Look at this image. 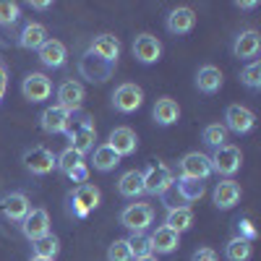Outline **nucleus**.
<instances>
[{
    "mask_svg": "<svg viewBox=\"0 0 261 261\" xmlns=\"http://www.w3.org/2000/svg\"><path fill=\"white\" fill-rule=\"evenodd\" d=\"M81 165H86V162H84V154H79V151L71 149V146L63 149L60 154L55 157V167L63 172V175H68V172H73V170L81 167Z\"/></svg>",
    "mask_w": 261,
    "mask_h": 261,
    "instance_id": "32",
    "label": "nucleus"
},
{
    "mask_svg": "<svg viewBox=\"0 0 261 261\" xmlns=\"http://www.w3.org/2000/svg\"><path fill=\"white\" fill-rule=\"evenodd\" d=\"M193 225V212L188 206H170L167 217H165V227H170L172 232H186Z\"/></svg>",
    "mask_w": 261,
    "mask_h": 261,
    "instance_id": "28",
    "label": "nucleus"
},
{
    "mask_svg": "<svg viewBox=\"0 0 261 261\" xmlns=\"http://www.w3.org/2000/svg\"><path fill=\"white\" fill-rule=\"evenodd\" d=\"M32 261H53V258H39V256H32Z\"/></svg>",
    "mask_w": 261,
    "mask_h": 261,
    "instance_id": "46",
    "label": "nucleus"
},
{
    "mask_svg": "<svg viewBox=\"0 0 261 261\" xmlns=\"http://www.w3.org/2000/svg\"><path fill=\"white\" fill-rule=\"evenodd\" d=\"M134 58L144 65H151L162 58V42L154 34H139L134 39Z\"/></svg>",
    "mask_w": 261,
    "mask_h": 261,
    "instance_id": "14",
    "label": "nucleus"
},
{
    "mask_svg": "<svg viewBox=\"0 0 261 261\" xmlns=\"http://www.w3.org/2000/svg\"><path fill=\"white\" fill-rule=\"evenodd\" d=\"M107 146H110L118 157H130V154L139 149V136H136L134 128L120 125V128H115L113 134H110V139H107Z\"/></svg>",
    "mask_w": 261,
    "mask_h": 261,
    "instance_id": "13",
    "label": "nucleus"
},
{
    "mask_svg": "<svg viewBox=\"0 0 261 261\" xmlns=\"http://www.w3.org/2000/svg\"><path fill=\"white\" fill-rule=\"evenodd\" d=\"M68 178L73 180V183H86V180H89V167H86V165H81V167H76L73 172H68Z\"/></svg>",
    "mask_w": 261,
    "mask_h": 261,
    "instance_id": "40",
    "label": "nucleus"
},
{
    "mask_svg": "<svg viewBox=\"0 0 261 261\" xmlns=\"http://www.w3.org/2000/svg\"><path fill=\"white\" fill-rule=\"evenodd\" d=\"M65 136H68V141H71V149H76L79 154L92 151L94 149V141H97V128L92 123V115L86 113V110H73L68 115Z\"/></svg>",
    "mask_w": 261,
    "mask_h": 261,
    "instance_id": "1",
    "label": "nucleus"
},
{
    "mask_svg": "<svg viewBox=\"0 0 261 261\" xmlns=\"http://www.w3.org/2000/svg\"><path fill=\"white\" fill-rule=\"evenodd\" d=\"M21 232H24L32 243L50 235V214L45 209H29V214L21 220Z\"/></svg>",
    "mask_w": 261,
    "mask_h": 261,
    "instance_id": "12",
    "label": "nucleus"
},
{
    "mask_svg": "<svg viewBox=\"0 0 261 261\" xmlns=\"http://www.w3.org/2000/svg\"><path fill=\"white\" fill-rule=\"evenodd\" d=\"M175 183V175L172 170L162 162L151 165L144 170V193H151V196H167V191Z\"/></svg>",
    "mask_w": 261,
    "mask_h": 261,
    "instance_id": "4",
    "label": "nucleus"
},
{
    "mask_svg": "<svg viewBox=\"0 0 261 261\" xmlns=\"http://www.w3.org/2000/svg\"><path fill=\"white\" fill-rule=\"evenodd\" d=\"M107 261H134V256H130V251H128V241H125V238H118V241L107 248Z\"/></svg>",
    "mask_w": 261,
    "mask_h": 261,
    "instance_id": "38",
    "label": "nucleus"
},
{
    "mask_svg": "<svg viewBox=\"0 0 261 261\" xmlns=\"http://www.w3.org/2000/svg\"><path fill=\"white\" fill-rule=\"evenodd\" d=\"M29 199L24 193H8L6 199H3V214L8 217L11 222H21L24 217L29 214Z\"/></svg>",
    "mask_w": 261,
    "mask_h": 261,
    "instance_id": "26",
    "label": "nucleus"
},
{
    "mask_svg": "<svg viewBox=\"0 0 261 261\" xmlns=\"http://www.w3.org/2000/svg\"><path fill=\"white\" fill-rule=\"evenodd\" d=\"M151 118H154V123H157V125L167 128V125H172V123H178V118H180V107H178V102H175V99H170V97H160V99L154 102Z\"/></svg>",
    "mask_w": 261,
    "mask_h": 261,
    "instance_id": "25",
    "label": "nucleus"
},
{
    "mask_svg": "<svg viewBox=\"0 0 261 261\" xmlns=\"http://www.w3.org/2000/svg\"><path fill=\"white\" fill-rule=\"evenodd\" d=\"M222 71L217 65H201L199 73H196V89L204 94H217L222 89Z\"/></svg>",
    "mask_w": 261,
    "mask_h": 261,
    "instance_id": "24",
    "label": "nucleus"
},
{
    "mask_svg": "<svg viewBox=\"0 0 261 261\" xmlns=\"http://www.w3.org/2000/svg\"><path fill=\"white\" fill-rule=\"evenodd\" d=\"M172 188H178V196L183 201H199L201 196H204V191H206V186L201 183V180H191V178H178L175 183H172Z\"/></svg>",
    "mask_w": 261,
    "mask_h": 261,
    "instance_id": "30",
    "label": "nucleus"
},
{
    "mask_svg": "<svg viewBox=\"0 0 261 261\" xmlns=\"http://www.w3.org/2000/svg\"><path fill=\"white\" fill-rule=\"evenodd\" d=\"M84 97H86V92L76 79H68L58 86V107H63V110H68V113L81 110Z\"/></svg>",
    "mask_w": 261,
    "mask_h": 261,
    "instance_id": "15",
    "label": "nucleus"
},
{
    "mask_svg": "<svg viewBox=\"0 0 261 261\" xmlns=\"http://www.w3.org/2000/svg\"><path fill=\"white\" fill-rule=\"evenodd\" d=\"M165 27H167V32L170 34H188V32H193V27H196V13L191 11V8H186V6H180V8H172L170 11V16H167V21H165Z\"/></svg>",
    "mask_w": 261,
    "mask_h": 261,
    "instance_id": "19",
    "label": "nucleus"
},
{
    "mask_svg": "<svg viewBox=\"0 0 261 261\" xmlns=\"http://www.w3.org/2000/svg\"><path fill=\"white\" fill-rule=\"evenodd\" d=\"M128 241V251L134 258H144V256H151V243H149V235L146 232H134Z\"/></svg>",
    "mask_w": 261,
    "mask_h": 261,
    "instance_id": "35",
    "label": "nucleus"
},
{
    "mask_svg": "<svg viewBox=\"0 0 261 261\" xmlns=\"http://www.w3.org/2000/svg\"><path fill=\"white\" fill-rule=\"evenodd\" d=\"M68 110H63V107H58V105H53V107H47V110H42V115H39V125H42V130L45 134H65V125H68Z\"/></svg>",
    "mask_w": 261,
    "mask_h": 261,
    "instance_id": "20",
    "label": "nucleus"
},
{
    "mask_svg": "<svg viewBox=\"0 0 261 261\" xmlns=\"http://www.w3.org/2000/svg\"><path fill=\"white\" fill-rule=\"evenodd\" d=\"M256 125V115L243 105H230L225 110V128L232 130V134L243 136V134H251Z\"/></svg>",
    "mask_w": 261,
    "mask_h": 261,
    "instance_id": "10",
    "label": "nucleus"
},
{
    "mask_svg": "<svg viewBox=\"0 0 261 261\" xmlns=\"http://www.w3.org/2000/svg\"><path fill=\"white\" fill-rule=\"evenodd\" d=\"M238 8H241V11H253L258 3H256V0H243V3H235Z\"/></svg>",
    "mask_w": 261,
    "mask_h": 261,
    "instance_id": "44",
    "label": "nucleus"
},
{
    "mask_svg": "<svg viewBox=\"0 0 261 261\" xmlns=\"http://www.w3.org/2000/svg\"><path fill=\"white\" fill-rule=\"evenodd\" d=\"M193 261H217V253L212 248H199L193 253Z\"/></svg>",
    "mask_w": 261,
    "mask_h": 261,
    "instance_id": "42",
    "label": "nucleus"
},
{
    "mask_svg": "<svg viewBox=\"0 0 261 261\" xmlns=\"http://www.w3.org/2000/svg\"><path fill=\"white\" fill-rule=\"evenodd\" d=\"M113 71H115V65L99 60V58L92 55L89 50H86V53L81 55V60H79V73H81L86 81H92V84H105L107 79L113 76Z\"/></svg>",
    "mask_w": 261,
    "mask_h": 261,
    "instance_id": "7",
    "label": "nucleus"
},
{
    "mask_svg": "<svg viewBox=\"0 0 261 261\" xmlns=\"http://www.w3.org/2000/svg\"><path fill=\"white\" fill-rule=\"evenodd\" d=\"M21 94L27 102H45L53 94V81L45 73H29L21 81Z\"/></svg>",
    "mask_w": 261,
    "mask_h": 261,
    "instance_id": "11",
    "label": "nucleus"
},
{
    "mask_svg": "<svg viewBox=\"0 0 261 261\" xmlns=\"http://www.w3.org/2000/svg\"><path fill=\"white\" fill-rule=\"evenodd\" d=\"M24 167L32 172V175H47V172L55 170V154L47 149V146H32L24 151V157H21Z\"/></svg>",
    "mask_w": 261,
    "mask_h": 261,
    "instance_id": "8",
    "label": "nucleus"
},
{
    "mask_svg": "<svg viewBox=\"0 0 261 261\" xmlns=\"http://www.w3.org/2000/svg\"><path fill=\"white\" fill-rule=\"evenodd\" d=\"M21 18V6L18 3H11V0H0V32L3 29H11L18 24Z\"/></svg>",
    "mask_w": 261,
    "mask_h": 261,
    "instance_id": "33",
    "label": "nucleus"
},
{
    "mask_svg": "<svg viewBox=\"0 0 261 261\" xmlns=\"http://www.w3.org/2000/svg\"><path fill=\"white\" fill-rule=\"evenodd\" d=\"M212 175V162L201 151H188L180 160V178H191V180H206Z\"/></svg>",
    "mask_w": 261,
    "mask_h": 261,
    "instance_id": "9",
    "label": "nucleus"
},
{
    "mask_svg": "<svg viewBox=\"0 0 261 261\" xmlns=\"http://www.w3.org/2000/svg\"><path fill=\"white\" fill-rule=\"evenodd\" d=\"M102 201V191L92 183H81L73 188V193L68 196V204H71V212L73 217H79V220H84V217H89Z\"/></svg>",
    "mask_w": 261,
    "mask_h": 261,
    "instance_id": "2",
    "label": "nucleus"
},
{
    "mask_svg": "<svg viewBox=\"0 0 261 261\" xmlns=\"http://www.w3.org/2000/svg\"><path fill=\"white\" fill-rule=\"evenodd\" d=\"M34 11H47V8H53V3H50V0H32V3H29Z\"/></svg>",
    "mask_w": 261,
    "mask_h": 261,
    "instance_id": "43",
    "label": "nucleus"
},
{
    "mask_svg": "<svg viewBox=\"0 0 261 261\" xmlns=\"http://www.w3.org/2000/svg\"><path fill=\"white\" fill-rule=\"evenodd\" d=\"M118 191L125 199H136L144 193V170H128L118 180Z\"/></svg>",
    "mask_w": 261,
    "mask_h": 261,
    "instance_id": "27",
    "label": "nucleus"
},
{
    "mask_svg": "<svg viewBox=\"0 0 261 261\" xmlns=\"http://www.w3.org/2000/svg\"><path fill=\"white\" fill-rule=\"evenodd\" d=\"M92 165H94V170H99V172H110V170H115L118 165H120V157L115 154V151L107 146V144H102V146H97L94 149V154H92Z\"/></svg>",
    "mask_w": 261,
    "mask_h": 261,
    "instance_id": "29",
    "label": "nucleus"
},
{
    "mask_svg": "<svg viewBox=\"0 0 261 261\" xmlns=\"http://www.w3.org/2000/svg\"><path fill=\"white\" fill-rule=\"evenodd\" d=\"M241 81H243V86H248L251 92L261 89V63H258V60H251V63L246 65L243 73H241Z\"/></svg>",
    "mask_w": 261,
    "mask_h": 261,
    "instance_id": "37",
    "label": "nucleus"
},
{
    "mask_svg": "<svg viewBox=\"0 0 261 261\" xmlns=\"http://www.w3.org/2000/svg\"><path fill=\"white\" fill-rule=\"evenodd\" d=\"M134 261H157V256H144V258H134Z\"/></svg>",
    "mask_w": 261,
    "mask_h": 261,
    "instance_id": "45",
    "label": "nucleus"
},
{
    "mask_svg": "<svg viewBox=\"0 0 261 261\" xmlns=\"http://www.w3.org/2000/svg\"><path fill=\"white\" fill-rule=\"evenodd\" d=\"M141 105H144V89L136 86V84H130V81L120 84L118 89L113 92V107L118 113H123V115L136 113Z\"/></svg>",
    "mask_w": 261,
    "mask_h": 261,
    "instance_id": "5",
    "label": "nucleus"
},
{
    "mask_svg": "<svg viewBox=\"0 0 261 261\" xmlns=\"http://www.w3.org/2000/svg\"><path fill=\"white\" fill-rule=\"evenodd\" d=\"M201 141H204L206 146H212V149L225 146V144H227V128L220 125V123L206 125V128H204V134H201Z\"/></svg>",
    "mask_w": 261,
    "mask_h": 261,
    "instance_id": "34",
    "label": "nucleus"
},
{
    "mask_svg": "<svg viewBox=\"0 0 261 261\" xmlns=\"http://www.w3.org/2000/svg\"><path fill=\"white\" fill-rule=\"evenodd\" d=\"M258 50H261V37H258L256 29L241 32L235 37V42H232V55L241 58V60H256Z\"/></svg>",
    "mask_w": 261,
    "mask_h": 261,
    "instance_id": "17",
    "label": "nucleus"
},
{
    "mask_svg": "<svg viewBox=\"0 0 261 261\" xmlns=\"http://www.w3.org/2000/svg\"><path fill=\"white\" fill-rule=\"evenodd\" d=\"M34 256L39 258H55L58 251H60V241L55 235H45V238H39V241H34Z\"/></svg>",
    "mask_w": 261,
    "mask_h": 261,
    "instance_id": "36",
    "label": "nucleus"
},
{
    "mask_svg": "<svg viewBox=\"0 0 261 261\" xmlns=\"http://www.w3.org/2000/svg\"><path fill=\"white\" fill-rule=\"evenodd\" d=\"M47 39H50L47 37V29L42 27V24H37V21H29V24L16 34L18 47H24V50H39Z\"/></svg>",
    "mask_w": 261,
    "mask_h": 261,
    "instance_id": "21",
    "label": "nucleus"
},
{
    "mask_svg": "<svg viewBox=\"0 0 261 261\" xmlns=\"http://www.w3.org/2000/svg\"><path fill=\"white\" fill-rule=\"evenodd\" d=\"M39 55V63L45 65V68H63L65 60H68V50L60 39H47L45 45L37 50Z\"/></svg>",
    "mask_w": 261,
    "mask_h": 261,
    "instance_id": "18",
    "label": "nucleus"
},
{
    "mask_svg": "<svg viewBox=\"0 0 261 261\" xmlns=\"http://www.w3.org/2000/svg\"><path fill=\"white\" fill-rule=\"evenodd\" d=\"M238 238H243V241H256V230H253V225H251V220H241L238 222Z\"/></svg>",
    "mask_w": 261,
    "mask_h": 261,
    "instance_id": "39",
    "label": "nucleus"
},
{
    "mask_svg": "<svg viewBox=\"0 0 261 261\" xmlns=\"http://www.w3.org/2000/svg\"><path fill=\"white\" fill-rule=\"evenodd\" d=\"M6 92H8V68H6V63L0 60V102L6 99Z\"/></svg>",
    "mask_w": 261,
    "mask_h": 261,
    "instance_id": "41",
    "label": "nucleus"
},
{
    "mask_svg": "<svg viewBox=\"0 0 261 261\" xmlns=\"http://www.w3.org/2000/svg\"><path fill=\"white\" fill-rule=\"evenodd\" d=\"M238 201H241V186L232 178H225L214 186V206L217 209H232Z\"/></svg>",
    "mask_w": 261,
    "mask_h": 261,
    "instance_id": "22",
    "label": "nucleus"
},
{
    "mask_svg": "<svg viewBox=\"0 0 261 261\" xmlns=\"http://www.w3.org/2000/svg\"><path fill=\"white\" fill-rule=\"evenodd\" d=\"M212 162V172H217V175H222V178H232L238 170H241L243 165V154H241V149L232 146V144H225L220 149H214V154L209 157Z\"/></svg>",
    "mask_w": 261,
    "mask_h": 261,
    "instance_id": "3",
    "label": "nucleus"
},
{
    "mask_svg": "<svg viewBox=\"0 0 261 261\" xmlns=\"http://www.w3.org/2000/svg\"><path fill=\"white\" fill-rule=\"evenodd\" d=\"M151 222H154V209L149 204H128L120 212V225L130 232H144Z\"/></svg>",
    "mask_w": 261,
    "mask_h": 261,
    "instance_id": "6",
    "label": "nucleus"
},
{
    "mask_svg": "<svg viewBox=\"0 0 261 261\" xmlns=\"http://www.w3.org/2000/svg\"><path fill=\"white\" fill-rule=\"evenodd\" d=\"M149 243H151V253H172L180 246V235L162 225L149 235Z\"/></svg>",
    "mask_w": 261,
    "mask_h": 261,
    "instance_id": "23",
    "label": "nucleus"
},
{
    "mask_svg": "<svg viewBox=\"0 0 261 261\" xmlns=\"http://www.w3.org/2000/svg\"><path fill=\"white\" fill-rule=\"evenodd\" d=\"M253 253L251 241H243V238H230L225 246V258L227 261H248Z\"/></svg>",
    "mask_w": 261,
    "mask_h": 261,
    "instance_id": "31",
    "label": "nucleus"
},
{
    "mask_svg": "<svg viewBox=\"0 0 261 261\" xmlns=\"http://www.w3.org/2000/svg\"><path fill=\"white\" fill-rule=\"evenodd\" d=\"M120 50H123V47H120V39L113 37V34H97V37L92 39V45H89V53H92V55H97L99 60L110 63V65L118 63Z\"/></svg>",
    "mask_w": 261,
    "mask_h": 261,
    "instance_id": "16",
    "label": "nucleus"
}]
</instances>
